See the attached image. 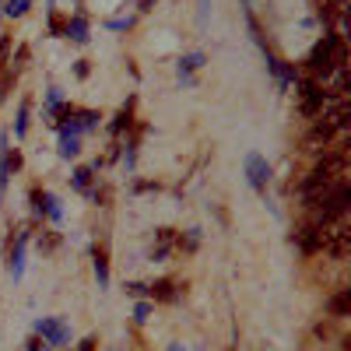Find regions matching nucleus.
I'll return each mask as SVG.
<instances>
[{
  "label": "nucleus",
  "instance_id": "f257e3e1",
  "mask_svg": "<svg viewBox=\"0 0 351 351\" xmlns=\"http://www.w3.org/2000/svg\"><path fill=\"white\" fill-rule=\"evenodd\" d=\"M344 176H348V155L344 152H330L324 155V162H319L309 176H306V183H302V200H306V208H316L319 200H324L334 186L344 183Z\"/></svg>",
  "mask_w": 351,
  "mask_h": 351
},
{
  "label": "nucleus",
  "instance_id": "f03ea898",
  "mask_svg": "<svg viewBox=\"0 0 351 351\" xmlns=\"http://www.w3.org/2000/svg\"><path fill=\"white\" fill-rule=\"evenodd\" d=\"M246 176H250V186H253V190H267V183H271V165L263 162L260 155H246Z\"/></svg>",
  "mask_w": 351,
  "mask_h": 351
},
{
  "label": "nucleus",
  "instance_id": "7ed1b4c3",
  "mask_svg": "<svg viewBox=\"0 0 351 351\" xmlns=\"http://www.w3.org/2000/svg\"><path fill=\"white\" fill-rule=\"evenodd\" d=\"M324 106H327V92H324V88H319L316 81H302V112L316 116Z\"/></svg>",
  "mask_w": 351,
  "mask_h": 351
},
{
  "label": "nucleus",
  "instance_id": "20e7f679",
  "mask_svg": "<svg viewBox=\"0 0 351 351\" xmlns=\"http://www.w3.org/2000/svg\"><path fill=\"white\" fill-rule=\"evenodd\" d=\"M291 243H299L302 253H316L319 250V228L316 225H302L295 236H291Z\"/></svg>",
  "mask_w": 351,
  "mask_h": 351
},
{
  "label": "nucleus",
  "instance_id": "39448f33",
  "mask_svg": "<svg viewBox=\"0 0 351 351\" xmlns=\"http://www.w3.org/2000/svg\"><path fill=\"white\" fill-rule=\"evenodd\" d=\"M148 291H152V299H155V302H176V299H180V288H176V281H169V278L155 281Z\"/></svg>",
  "mask_w": 351,
  "mask_h": 351
},
{
  "label": "nucleus",
  "instance_id": "423d86ee",
  "mask_svg": "<svg viewBox=\"0 0 351 351\" xmlns=\"http://www.w3.org/2000/svg\"><path fill=\"white\" fill-rule=\"evenodd\" d=\"M39 334H43L49 344H64V341H67V330L56 324V319H39Z\"/></svg>",
  "mask_w": 351,
  "mask_h": 351
},
{
  "label": "nucleus",
  "instance_id": "0eeeda50",
  "mask_svg": "<svg viewBox=\"0 0 351 351\" xmlns=\"http://www.w3.org/2000/svg\"><path fill=\"white\" fill-rule=\"evenodd\" d=\"M92 253H95V278H99V285L106 288V285H109V250L99 243Z\"/></svg>",
  "mask_w": 351,
  "mask_h": 351
},
{
  "label": "nucleus",
  "instance_id": "6e6552de",
  "mask_svg": "<svg viewBox=\"0 0 351 351\" xmlns=\"http://www.w3.org/2000/svg\"><path fill=\"white\" fill-rule=\"evenodd\" d=\"M32 204H36V211H39V215H49V218L60 215V211L53 208V197H49V193H43V190H32Z\"/></svg>",
  "mask_w": 351,
  "mask_h": 351
},
{
  "label": "nucleus",
  "instance_id": "1a4fd4ad",
  "mask_svg": "<svg viewBox=\"0 0 351 351\" xmlns=\"http://www.w3.org/2000/svg\"><path fill=\"white\" fill-rule=\"evenodd\" d=\"M176 246V236H172V228H158V239H155V256L162 260L169 250Z\"/></svg>",
  "mask_w": 351,
  "mask_h": 351
},
{
  "label": "nucleus",
  "instance_id": "9d476101",
  "mask_svg": "<svg viewBox=\"0 0 351 351\" xmlns=\"http://www.w3.org/2000/svg\"><path fill=\"white\" fill-rule=\"evenodd\" d=\"M348 309H351V288H344L341 295L330 299V313H334V316H348Z\"/></svg>",
  "mask_w": 351,
  "mask_h": 351
},
{
  "label": "nucleus",
  "instance_id": "9b49d317",
  "mask_svg": "<svg viewBox=\"0 0 351 351\" xmlns=\"http://www.w3.org/2000/svg\"><path fill=\"white\" fill-rule=\"evenodd\" d=\"M25 130H28V99L18 106V123H14V134L18 137H25Z\"/></svg>",
  "mask_w": 351,
  "mask_h": 351
},
{
  "label": "nucleus",
  "instance_id": "f8f14e48",
  "mask_svg": "<svg viewBox=\"0 0 351 351\" xmlns=\"http://www.w3.org/2000/svg\"><path fill=\"white\" fill-rule=\"evenodd\" d=\"M67 36H74V43H84V39H88V36H84V21H81V18L67 21Z\"/></svg>",
  "mask_w": 351,
  "mask_h": 351
},
{
  "label": "nucleus",
  "instance_id": "ddd939ff",
  "mask_svg": "<svg viewBox=\"0 0 351 351\" xmlns=\"http://www.w3.org/2000/svg\"><path fill=\"white\" fill-rule=\"evenodd\" d=\"M28 4H32V0H8V8H4V11H8L11 18H21V14L28 11Z\"/></svg>",
  "mask_w": 351,
  "mask_h": 351
},
{
  "label": "nucleus",
  "instance_id": "4468645a",
  "mask_svg": "<svg viewBox=\"0 0 351 351\" xmlns=\"http://www.w3.org/2000/svg\"><path fill=\"white\" fill-rule=\"evenodd\" d=\"M49 28H53V36L67 32V25H64V14H60V11H49Z\"/></svg>",
  "mask_w": 351,
  "mask_h": 351
},
{
  "label": "nucleus",
  "instance_id": "2eb2a0df",
  "mask_svg": "<svg viewBox=\"0 0 351 351\" xmlns=\"http://www.w3.org/2000/svg\"><path fill=\"white\" fill-rule=\"evenodd\" d=\"M88 183H92V169H77L74 172V186L77 190H88Z\"/></svg>",
  "mask_w": 351,
  "mask_h": 351
},
{
  "label": "nucleus",
  "instance_id": "dca6fc26",
  "mask_svg": "<svg viewBox=\"0 0 351 351\" xmlns=\"http://www.w3.org/2000/svg\"><path fill=\"white\" fill-rule=\"evenodd\" d=\"M60 155H64V158H74V155H77V137H64Z\"/></svg>",
  "mask_w": 351,
  "mask_h": 351
},
{
  "label": "nucleus",
  "instance_id": "f3484780",
  "mask_svg": "<svg viewBox=\"0 0 351 351\" xmlns=\"http://www.w3.org/2000/svg\"><path fill=\"white\" fill-rule=\"evenodd\" d=\"M25 64H28V49H25V46H21V49H18V60H14V67H11V74H14V77H18V74H21V71H25Z\"/></svg>",
  "mask_w": 351,
  "mask_h": 351
},
{
  "label": "nucleus",
  "instance_id": "a211bd4d",
  "mask_svg": "<svg viewBox=\"0 0 351 351\" xmlns=\"http://www.w3.org/2000/svg\"><path fill=\"white\" fill-rule=\"evenodd\" d=\"M8 56H11V39L4 36V39H0V71L8 67Z\"/></svg>",
  "mask_w": 351,
  "mask_h": 351
},
{
  "label": "nucleus",
  "instance_id": "6ab92c4d",
  "mask_svg": "<svg viewBox=\"0 0 351 351\" xmlns=\"http://www.w3.org/2000/svg\"><path fill=\"white\" fill-rule=\"evenodd\" d=\"M56 243H60V236H56V232H49V236H43V239H39V250H53Z\"/></svg>",
  "mask_w": 351,
  "mask_h": 351
},
{
  "label": "nucleus",
  "instance_id": "aec40b11",
  "mask_svg": "<svg viewBox=\"0 0 351 351\" xmlns=\"http://www.w3.org/2000/svg\"><path fill=\"white\" fill-rule=\"evenodd\" d=\"M148 313H152V306H148V302H141V306H137V316H134V319H137V324H144V319H148Z\"/></svg>",
  "mask_w": 351,
  "mask_h": 351
},
{
  "label": "nucleus",
  "instance_id": "412c9836",
  "mask_svg": "<svg viewBox=\"0 0 351 351\" xmlns=\"http://www.w3.org/2000/svg\"><path fill=\"white\" fill-rule=\"evenodd\" d=\"M127 291H130V295H144V291H148V285H137V281H130V285H127Z\"/></svg>",
  "mask_w": 351,
  "mask_h": 351
},
{
  "label": "nucleus",
  "instance_id": "4be33fe9",
  "mask_svg": "<svg viewBox=\"0 0 351 351\" xmlns=\"http://www.w3.org/2000/svg\"><path fill=\"white\" fill-rule=\"evenodd\" d=\"M81 351H95V341H84V344H81Z\"/></svg>",
  "mask_w": 351,
  "mask_h": 351
},
{
  "label": "nucleus",
  "instance_id": "5701e85b",
  "mask_svg": "<svg viewBox=\"0 0 351 351\" xmlns=\"http://www.w3.org/2000/svg\"><path fill=\"white\" fill-rule=\"evenodd\" d=\"M246 4H250V0H246Z\"/></svg>",
  "mask_w": 351,
  "mask_h": 351
}]
</instances>
